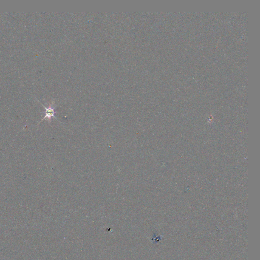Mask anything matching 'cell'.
I'll list each match as a JSON object with an SVG mask.
<instances>
[{"label":"cell","mask_w":260,"mask_h":260,"mask_svg":"<svg viewBox=\"0 0 260 260\" xmlns=\"http://www.w3.org/2000/svg\"><path fill=\"white\" fill-rule=\"evenodd\" d=\"M38 101L43 106V107L44 108V109H45V111L44 112V113L45 114V116H44V117L42 119V120H41L39 124H40V122H42L43 120H44L46 119H48L49 122H51V119L52 117H54V118H55L57 120V117H55V114L56 113L55 110H54L55 107H54L52 104H51V105L49 106L48 107H46L44 105H43L42 103H41V102H40L39 100H38Z\"/></svg>","instance_id":"obj_1"}]
</instances>
